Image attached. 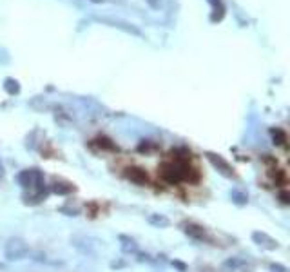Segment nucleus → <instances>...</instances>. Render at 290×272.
I'll list each match as a JSON object with an SVG mask.
<instances>
[{
    "label": "nucleus",
    "mask_w": 290,
    "mask_h": 272,
    "mask_svg": "<svg viewBox=\"0 0 290 272\" xmlns=\"http://www.w3.org/2000/svg\"><path fill=\"white\" fill-rule=\"evenodd\" d=\"M183 232L193 239H205V229L196 223H183Z\"/></svg>",
    "instance_id": "obj_6"
},
{
    "label": "nucleus",
    "mask_w": 290,
    "mask_h": 272,
    "mask_svg": "<svg viewBox=\"0 0 290 272\" xmlns=\"http://www.w3.org/2000/svg\"><path fill=\"white\" fill-rule=\"evenodd\" d=\"M245 265H247V263L240 258H230L225 261V267H228V269H238V267H245Z\"/></svg>",
    "instance_id": "obj_16"
},
{
    "label": "nucleus",
    "mask_w": 290,
    "mask_h": 272,
    "mask_svg": "<svg viewBox=\"0 0 290 272\" xmlns=\"http://www.w3.org/2000/svg\"><path fill=\"white\" fill-rule=\"evenodd\" d=\"M173 265L176 267V269H180L181 272H185V271H187V267L183 265V263H181V261H173Z\"/></svg>",
    "instance_id": "obj_19"
},
{
    "label": "nucleus",
    "mask_w": 290,
    "mask_h": 272,
    "mask_svg": "<svg viewBox=\"0 0 290 272\" xmlns=\"http://www.w3.org/2000/svg\"><path fill=\"white\" fill-rule=\"evenodd\" d=\"M160 176L163 182L171 185H176L180 182H196L198 172L191 163L187 162L183 156H178L173 162H167L160 167Z\"/></svg>",
    "instance_id": "obj_1"
},
{
    "label": "nucleus",
    "mask_w": 290,
    "mask_h": 272,
    "mask_svg": "<svg viewBox=\"0 0 290 272\" xmlns=\"http://www.w3.org/2000/svg\"><path fill=\"white\" fill-rule=\"evenodd\" d=\"M2 269H4V265H2V263H0V271H2Z\"/></svg>",
    "instance_id": "obj_23"
},
{
    "label": "nucleus",
    "mask_w": 290,
    "mask_h": 272,
    "mask_svg": "<svg viewBox=\"0 0 290 272\" xmlns=\"http://www.w3.org/2000/svg\"><path fill=\"white\" fill-rule=\"evenodd\" d=\"M281 202H283V204H289V194H287V192H281Z\"/></svg>",
    "instance_id": "obj_20"
},
{
    "label": "nucleus",
    "mask_w": 290,
    "mask_h": 272,
    "mask_svg": "<svg viewBox=\"0 0 290 272\" xmlns=\"http://www.w3.org/2000/svg\"><path fill=\"white\" fill-rule=\"evenodd\" d=\"M270 136H272V140H274V143L276 145H285V142H287V135H285L283 129H270Z\"/></svg>",
    "instance_id": "obj_11"
},
{
    "label": "nucleus",
    "mask_w": 290,
    "mask_h": 272,
    "mask_svg": "<svg viewBox=\"0 0 290 272\" xmlns=\"http://www.w3.org/2000/svg\"><path fill=\"white\" fill-rule=\"evenodd\" d=\"M35 174H36V169L22 170L20 174H18V184H20L24 189H29V187H33V184H35Z\"/></svg>",
    "instance_id": "obj_8"
},
{
    "label": "nucleus",
    "mask_w": 290,
    "mask_h": 272,
    "mask_svg": "<svg viewBox=\"0 0 290 272\" xmlns=\"http://www.w3.org/2000/svg\"><path fill=\"white\" fill-rule=\"evenodd\" d=\"M100 22H104V24H111L113 27H118V29H124L127 33H132L136 34V36H142L140 33V29L132 26V24H127V22H122V20H111V18H100Z\"/></svg>",
    "instance_id": "obj_7"
},
{
    "label": "nucleus",
    "mask_w": 290,
    "mask_h": 272,
    "mask_svg": "<svg viewBox=\"0 0 290 272\" xmlns=\"http://www.w3.org/2000/svg\"><path fill=\"white\" fill-rule=\"evenodd\" d=\"M145 2H147L152 9H160V6H161V0H145Z\"/></svg>",
    "instance_id": "obj_18"
},
{
    "label": "nucleus",
    "mask_w": 290,
    "mask_h": 272,
    "mask_svg": "<svg viewBox=\"0 0 290 272\" xmlns=\"http://www.w3.org/2000/svg\"><path fill=\"white\" fill-rule=\"evenodd\" d=\"M147 220H149V223L154 225V227H167V225H169V220H167L165 216H161V214H151Z\"/></svg>",
    "instance_id": "obj_13"
},
{
    "label": "nucleus",
    "mask_w": 290,
    "mask_h": 272,
    "mask_svg": "<svg viewBox=\"0 0 290 272\" xmlns=\"http://www.w3.org/2000/svg\"><path fill=\"white\" fill-rule=\"evenodd\" d=\"M269 269H270V271H272V272H287V267L277 265V263H270Z\"/></svg>",
    "instance_id": "obj_17"
},
{
    "label": "nucleus",
    "mask_w": 290,
    "mask_h": 272,
    "mask_svg": "<svg viewBox=\"0 0 290 272\" xmlns=\"http://www.w3.org/2000/svg\"><path fill=\"white\" fill-rule=\"evenodd\" d=\"M120 239H122V241H125V243L122 245V249H124V252H127V254H129V252H138V247H136V243H134L132 239L125 238V236H122Z\"/></svg>",
    "instance_id": "obj_15"
},
{
    "label": "nucleus",
    "mask_w": 290,
    "mask_h": 272,
    "mask_svg": "<svg viewBox=\"0 0 290 272\" xmlns=\"http://www.w3.org/2000/svg\"><path fill=\"white\" fill-rule=\"evenodd\" d=\"M4 87H6V91L9 93V95H16V93L20 91V85H18V82L13 80V78H7L6 84H4Z\"/></svg>",
    "instance_id": "obj_14"
},
{
    "label": "nucleus",
    "mask_w": 290,
    "mask_h": 272,
    "mask_svg": "<svg viewBox=\"0 0 290 272\" xmlns=\"http://www.w3.org/2000/svg\"><path fill=\"white\" fill-rule=\"evenodd\" d=\"M29 254L28 243L20 238H11L6 243V258L9 261H18V259L26 258Z\"/></svg>",
    "instance_id": "obj_2"
},
{
    "label": "nucleus",
    "mask_w": 290,
    "mask_h": 272,
    "mask_svg": "<svg viewBox=\"0 0 290 272\" xmlns=\"http://www.w3.org/2000/svg\"><path fill=\"white\" fill-rule=\"evenodd\" d=\"M230 198H232V202H234L236 205H245L247 202H249V196L245 194V192H242V190H230Z\"/></svg>",
    "instance_id": "obj_12"
},
{
    "label": "nucleus",
    "mask_w": 290,
    "mask_h": 272,
    "mask_svg": "<svg viewBox=\"0 0 290 272\" xmlns=\"http://www.w3.org/2000/svg\"><path fill=\"white\" fill-rule=\"evenodd\" d=\"M252 239H254V243H258L259 247L267 249V251H276L277 247H279V243H277L276 239L270 238L269 234H265V232H254Z\"/></svg>",
    "instance_id": "obj_5"
},
{
    "label": "nucleus",
    "mask_w": 290,
    "mask_h": 272,
    "mask_svg": "<svg viewBox=\"0 0 290 272\" xmlns=\"http://www.w3.org/2000/svg\"><path fill=\"white\" fill-rule=\"evenodd\" d=\"M207 160L212 163L216 169H218V172H220V174H223L225 178H232V176H234V170H232V167H230V165H228V162H225V160H223L220 154L207 153Z\"/></svg>",
    "instance_id": "obj_3"
},
{
    "label": "nucleus",
    "mask_w": 290,
    "mask_h": 272,
    "mask_svg": "<svg viewBox=\"0 0 290 272\" xmlns=\"http://www.w3.org/2000/svg\"><path fill=\"white\" fill-rule=\"evenodd\" d=\"M53 190H55L56 194H69L75 190V187L71 184H64V182H55L53 184Z\"/></svg>",
    "instance_id": "obj_10"
},
{
    "label": "nucleus",
    "mask_w": 290,
    "mask_h": 272,
    "mask_svg": "<svg viewBox=\"0 0 290 272\" xmlns=\"http://www.w3.org/2000/svg\"><path fill=\"white\" fill-rule=\"evenodd\" d=\"M4 176V167H2V163H0V178Z\"/></svg>",
    "instance_id": "obj_21"
},
{
    "label": "nucleus",
    "mask_w": 290,
    "mask_h": 272,
    "mask_svg": "<svg viewBox=\"0 0 290 272\" xmlns=\"http://www.w3.org/2000/svg\"><path fill=\"white\" fill-rule=\"evenodd\" d=\"M209 4L212 6L214 9V15H212V20H221L223 18V15H225V7L221 4V0H209Z\"/></svg>",
    "instance_id": "obj_9"
},
{
    "label": "nucleus",
    "mask_w": 290,
    "mask_h": 272,
    "mask_svg": "<svg viewBox=\"0 0 290 272\" xmlns=\"http://www.w3.org/2000/svg\"><path fill=\"white\" fill-rule=\"evenodd\" d=\"M125 178L131 180L136 185H147L149 184V174L142 167H127L125 169Z\"/></svg>",
    "instance_id": "obj_4"
},
{
    "label": "nucleus",
    "mask_w": 290,
    "mask_h": 272,
    "mask_svg": "<svg viewBox=\"0 0 290 272\" xmlns=\"http://www.w3.org/2000/svg\"><path fill=\"white\" fill-rule=\"evenodd\" d=\"M91 2H95V4H100V2H102V0H91Z\"/></svg>",
    "instance_id": "obj_22"
}]
</instances>
